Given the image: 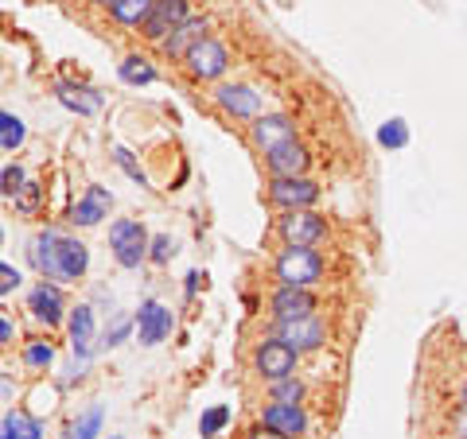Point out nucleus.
<instances>
[{
  "mask_svg": "<svg viewBox=\"0 0 467 439\" xmlns=\"http://www.w3.org/2000/svg\"><path fill=\"white\" fill-rule=\"evenodd\" d=\"M319 276H324V260L312 245H288L281 257H276V281L292 284V288H312Z\"/></svg>",
  "mask_w": 467,
  "mask_h": 439,
  "instance_id": "nucleus-1",
  "label": "nucleus"
},
{
  "mask_svg": "<svg viewBox=\"0 0 467 439\" xmlns=\"http://www.w3.org/2000/svg\"><path fill=\"white\" fill-rule=\"evenodd\" d=\"M187 16H192V12H187V0H156L149 20H144V36L160 43L164 36H171Z\"/></svg>",
  "mask_w": 467,
  "mask_h": 439,
  "instance_id": "nucleus-7",
  "label": "nucleus"
},
{
  "mask_svg": "<svg viewBox=\"0 0 467 439\" xmlns=\"http://www.w3.org/2000/svg\"><path fill=\"white\" fill-rule=\"evenodd\" d=\"M245 439H285V435H276L273 428H257V432H250Z\"/></svg>",
  "mask_w": 467,
  "mask_h": 439,
  "instance_id": "nucleus-37",
  "label": "nucleus"
},
{
  "mask_svg": "<svg viewBox=\"0 0 467 439\" xmlns=\"http://www.w3.org/2000/svg\"><path fill=\"white\" fill-rule=\"evenodd\" d=\"M230 424V408L226 404H214V408H207L202 413V420H199V435H218Z\"/></svg>",
  "mask_w": 467,
  "mask_h": 439,
  "instance_id": "nucleus-28",
  "label": "nucleus"
},
{
  "mask_svg": "<svg viewBox=\"0 0 467 439\" xmlns=\"http://www.w3.org/2000/svg\"><path fill=\"white\" fill-rule=\"evenodd\" d=\"M0 245H5V226H0Z\"/></svg>",
  "mask_w": 467,
  "mask_h": 439,
  "instance_id": "nucleus-40",
  "label": "nucleus"
},
{
  "mask_svg": "<svg viewBox=\"0 0 467 439\" xmlns=\"http://www.w3.org/2000/svg\"><path fill=\"white\" fill-rule=\"evenodd\" d=\"M214 97H218V106H223L226 113H234V117H257V109H261V97L250 90V86H242V82L218 86Z\"/></svg>",
  "mask_w": 467,
  "mask_h": 439,
  "instance_id": "nucleus-15",
  "label": "nucleus"
},
{
  "mask_svg": "<svg viewBox=\"0 0 467 439\" xmlns=\"http://www.w3.org/2000/svg\"><path fill=\"white\" fill-rule=\"evenodd\" d=\"M98 334H94V307L90 303H78L75 311H70V346H75V354L78 362H90L94 354V342Z\"/></svg>",
  "mask_w": 467,
  "mask_h": 439,
  "instance_id": "nucleus-13",
  "label": "nucleus"
},
{
  "mask_svg": "<svg viewBox=\"0 0 467 439\" xmlns=\"http://www.w3.org/2000/svg\"><path fill=\"white\" fill-rule=\"evenodd\" d=\"M58 238H63V233L43 230L39 238L32 241V265H36L39 276H47V281L58 276Z\"/></svg>",
  "mask_w": 467,
  "mask_h": 439,
  "instance_id": "nucleus-20",
  "label": "nucleus"
},
{
  "mask_svg": "<svg viewBox=\"0 0 467 439\" xmlns=\"http://www.w3.org/2000/svg\"><path fill=\"white\" fill-rule=\"evenodd\" d=\"M149 233H144L140 222H133V218H117V222L109 226V249L117 257V265L121 269H140V260L149 257Z\"/></svg>",
  "mask_w": 467,
  "mask_h": 439,
  "instance_id": "nucleus-2",
  "label": "nucleus"
},
{
  "mask_svg": "<svg viewBox=\"0 0 467 439\" xmlns=\"http://www.w3.org/2000/svg\"><path fill=\"white\" fill-rule=\"evenodd\" d=\"M55 97L63 101V106L70 113H78V117H94L101 109V94L90 90V86H75V82H58L55 86Z\"/></svg>",
  "mask_w": 467,
  "mask_h": 439,
  "instance_id": "nucleus-19",
  "label": "nucleus"
},
{
  "mask_svg": "<svg viewBox=\"0 0 467 439\" xmlns=\"http://www.w3.org/2000/svg\"><path fill=\"white\" fill-rule=\"evenodd\" d=\"M0 439H43V424L36 416L20 413V408H12L0 420Z\"/></svg>",
  "mask_w": 467,
  "mask_h": 439,
  "instance_id": "nucleus-22",
  "label": "nucleus"
},
{
  "mask_svg": "<svg viewBox=\"0 0 467 439\" xmlns=\"http://www.w3.org/2000/svg\"><path fill=\"white\" fill-rule=\"evenodd\" d=\"M24 137H27V128H24L20 117H8V113H5V121H0V148H5V152H16L20 144H24Z\"/></svg>",
  "mask_w": 467,
  "mask_h": 439,
  "instance_id": "nucleus-26",
  "label": "nucleus"
},
{
  "mask_svg": "<svg viewBox=\"0 0 467 439\" xmlns=\"http://www.w3.org/2000/svg\"><path fill=\"white\" fill-rule=\"evenodd\" d=\"M254 140L261 144L265 152L281 148V144L296 140V133H292V121L281 113H269V117H254Z\"/></svg>",
  "mask_w": 467,
  "mask_h": 439,
  "instance_id": "nucleus-14",
  "label": "nucleus"
},
{
  "mask_svg": "<svg viewBox=\"0 0 467 439\" xmlns=\"http://www.w3.org/2000/svg\"><path fill=\"white\" fill-rule=\"evenodd\" d=\"M296 370V350H292L285 339H269L257 346V373L265 382H281V377H292Z\"/></svg>",
  "mask_w": 467,
  "mask_h": 439,
  "instance_id": "nucleus-5",
  "label": "nucleus"
},
{
  "mask_svg": "<svg viewBox=\"0 0 467 439\" xmlns=\"http://www.w3.org/2000/svg\"><path fill=\"white\" fill-rule=\"evenodd\" d=\"M463 408H467V385H463Z\"/></svg>",
  "mask_w": 467,
  "mask_h": 439,
  "instance_id": "nucleus-41",
  "label": "nucleus"
},
{
  "mask_svg": "<svg viewBox=\"0 0 467 439\" xmlns=\"http://www.w3.org/2000/svg\"><path fill=\"white\" fill-rule=\"evenodd\" d=\"M202 36H207V20H202V16H187L171 36L160 39V51H164L168 58H187V51H192Z\"/></svg>",
  "mask_w": 467,
  "mask_h": 439,
  "instance_id": "nucleus-12",
  "label": "nucleus"
},
{
  "mask_svg": "<svg viewBox=\"0 0 467 439\" xmlns=\"http://www.w3.org/2000/svg\"><path fill=\"white\" fill-rule=\"evenodd\" d=\"M171 253H175V245H171L168 233H160V238L149 241V260H156V265H168Z\"/></svg>",
  "mask_w": 467,
  "mask_h": 439,
  "instance_id": "nucleus-33",
  "label": "nucleus"
},
{
  "mask_svg": "<svg viewBox=\"0 0 467 439\" xmlns=\"http://www.w3.org/2000/svg\"><path fill=\"white\" fill-rule=\"evenodd\" d=\"M24 362L36 365V370H47V365L55 362V346H51V342H27Z\"/></svg>",
  "mask_w": 467,
  "mask_h": 439,
  "instance_id": "nucleus-31",
  "label": "nucleus"
},
{
  "mask_svg": "<svg viewBox=\"0 0 467 439\" xmlns=\"http://www.w3.org/2000/svg\"><path fill=\"white\" fill-rule=\"evenodd\" d=\"M324 233H327L324 218L312 214V210H288V214L281 218V238H285L288 245H316L319 238H324Z\"/></svg>",
  "mask_w": 467,
  "mask_h": 439,
  "instance_id": "nucleus-6",
  "label": "nucleus"
},
{
  "mask_svg": "<svg viewBox=\"0 0 467 439\" xmlns=\"http://www.w3.org/2000/svg\"><path fill=\"white\" fill-rule=\"evenodd\" d=\"M152 5H156V0H117L109 12H113V20H117V24H125V27H144V20H149Z\"/></svg>",
  "mask_w": 467,
  "mask_h": 439,
  "instance_id": "nucleus-23",
  "label": "nucleus"
},
{
  "mask_svg": "<svg viewBox=\"0 0 467 439\" xmlns=\"http://www.w3.org/2000/svg\"><path fill=\"white\" fill-rule=\"evenodd\" d=\"M261 424L273 428L276 435H285V439H296V435H304V428H308V420H304L300 404H281V401H273L265 413H261Z\"/></svg>",
  "mask_w": 467,
  "mask_h": 439,
  "instance_id": "nucleus-11",
  "label": "nucleus"
},
{
  "mask_svg": "<svg viewBox=\"0 0 467 439\" xmlns=\"http://www.w3.org/2000/svg\"><path fill=\"white\" fill-rule=\"evenodd\" d=\"M460 432H463V439H467V413L460 416Z\"/></svg>",
  "mask_w": 467,
  "mask_h": 439,
  "instance_id": "nucleus-38",
  "label": "nucleus"
},
{
  "mask_svg": "<svg viewBox=\"0 0 467 439\" xmlns=\"http://www.w3.org/2000/svg\"><path fill=\"white\" fill-rule=\"evenodd\" d=\"M300 397H304V385L296 382V373L281 377V382H273V401H281V404H300Z\"/></svg>",
  "mask_w": 467,
  "mask_h": 439,
  "instance_id": "nucleus-29",
  "label": "nucleus"
},
{
  "mask_svg": "<svg viewBox=\"0 0 467 439\" xmlns=\"http://www.w3.org/2000/svg\"><path fill=\"white\" fill-rule=\"evenodd\" d=\"M378 144H386V148H405L409 144V128L401 117H393V121H386L382 128H378Z\"/></svg>",
  "mask_w": 467,
  "mask_h": 439,
  "instance_id": "nucleus-27",
  "label": "nucleus"
},
{
  "mask_svg": "<svg viewBox=\"0 0 467 439\" xmlns=\"http://www.w3.org/2000/svg\"><path fill=\"white\" fill-rule=\"evenodd\" d=\"M27 307H32V315L43 319L47 327H55L58 319H63V291H58L51 281H43L32 288V296H27Z\"/></svg>",
  "mask_w": 467,
  "mask_h": 439,
  "instance_id": "nucleus-17",
  "label": "nucleus"
},
{
  "mask_svg": "<svg viewBox=\"0 0 467 439\" xmlns=\"http://www.w3.org/2000/svg\"><path fill=\"white\" fill-rule=\"evenodd\" d=\"M94 5H106V8H113V5H117V0H94Z\"/></svg>",
  "mask_w": 467,
  "mask_h": 439,
  "instance_id": "nucleus-39",
  "label": "nucleus"
},
{
  "mask_svg": "<svg viewBox=\"0 0 467 439\" xmlns=\"http://www.w3.org/2000/svg\"><path fill=\"white\" fill-rule=\"evenodd\" d=\"M187 66H192V75L195 78H202V82H211V78H218V75H226V66H230V55H226V47L218 39H211V36H202L192 51H187Z\"/></svg>",
  "mask_w": 467,
  "mask_h": 439,
  "instance_id": "nucleus-4",
  "label": "nucleus"
},
{
  "mask_svg": "<svg viewBox=\"0 0 467 439\" xmlns=\"http://www.w3.org/2000/svg\"><path fill=\"white\" fill-rule=\"evenodd\" d=\"M24 276L16 272V265H0V296H12V291L20 288Z\"/></svg>",
  "mask_w": 467,
  "mask_h": 439,
  "instance_id": "nucleus-35",
  "label": "nucleus"
},
{
  "mask_svg": "<svg viewBox=\"0 0 467 439\" xmlns=\"http://www.w3.org/2000/svg\"><path fill=\"white\" fill-rule=\"evenodd\" d=\"M0 121H5V113H0Z\"/></svg>",
  "mask_w": 467,
  "mask_h": 439,
  "instance_id": "nucleus-43",
  "label": "nucleus"
},
{
  "mask_svg": "<svg viewBox=\"0 0 467 439\" xmlns=\"http://www.w3.org/2000/svg\"><path fill=\"white\" fill-rule=\"evenodd\" d=\"M316 311V296L308 288H292V284H281L276 288V296H273V315L281 319H304V315H312Z\"/></svg>",
  "mask_w": 467,
  "mask_h": 439,
  "instance_id": "nucleus-10",
  "label": "nucleus"
},
{
  "mask_svg": "<svg viewBox=\"0 0 467 439\" xmlns=\"http://www.w3.org/2000/svg\"><path fill=\"white\" fill-rule=\"evenodd\" d=\"M117 75H121V82H129V86H152L156 82V66L149 63V58L133 55V58H125V63L117 66Z\"/></svg>",
  "mask_w": 467,
  "mask_h": 439,
  "instance_id": "nucleus-24",
  "label": "nucleus"
},
{
  "mask_svg": "<svg viewBox=\"0 0 467 439\" xmlns=\"http://www.w3.org/2000/svg\"><path fill=\"white\" fill-rule=\"evenodd\" d=\"M113 159H117V168H121V171H125L133 183H140V187L149 183V179H144V171H140V164L133 159V152H129V148H113Z\"/></svg>",
  "mask_w": 467,
  "mask_h": 439,
  "instance_id": "nucleus-32",
  "label": "nucleus"
},
{
  "mask_svg": "<svg viewBox=\"0 0 467 439\" xmlns=\"http://www.w3.org/2000/svg\"><path fill=\"white\" fill-rule=\"evenodd\" d=\"M129 331H133V323H129V319H117V323L101 334V346H117V342H125L129 339Z\"/></svg>",
  "mask_w": 467,
  "mask_h": 439,
  "instance_id": "nucleus-34",
  "label": "nucleus"
},
{
  "mask_svg": "<svg viewBox=\"0 0 467 439\" xmlns=\"http://www.w3.org/2000/svg\"><path fill=\"white\" fill-rule=\"evenodd\" d=\"M27 187V175H24V168L20 164H12V168H5L0 171V191H5L8 199H16L20 191Z\"/></svg>",
  "mask_w": 467,
  "mask_h": 439,
  "instance_id": "nucleus-30",
  "label": "nucleus"
},
{
  "mask_svg": "<svg viewBox=\"0 0 467 439\" xmlns=\"http://www.w3.org/2000/svg\"><path fill=\"white\" fill-rule=\"evenodd\" d=\"M281 339L296 350H319L324 346V323L316 315H304V319H285L281 323Z\"/></svg>",
  "mask_w": 467,
  "mask_h": 439,
  "instance_id": "nucleus-9",
  "label": "nucleus"
},
{
  "mask_svg": "<svg viewBox=\"0 0 467 439\" xmlns=\"http://www.w3.org/2000/svg\"><path fill=\"white\" fill-rule=\"evenodd\" d=\"M90 265V249L78 238H58V276L55 281H78Z\"/></svg>",
  "mask_w": 467,
  "mask_h": 439,
  "instance_id": "nucleus-18",
  "label": "nucleus"
},
{
  "mask_svg": "<svg viewBox=\"0 0 467 439\" xmlns=\"http://www.w3.org/2000/svg\"><path fill=\"white\" fill-rule=\"evenodd\" d=\"M109 207H113V195L106 191V187H90V191L78 199V207L70 210V222L75 226H98L101 218L109 214Z\"/></svg>",
  "mask_w": 467,
  "mask_h": 439,
  "instance_id": "nucleus-16",
  "label": "nucleus"
},
{
  "mask_svg": "<svg viewBox=\"0 0 467 439\" xmlns=\"http://www.w3.org/2000/svg\"><path fill=\"white\" fill-rule=\"evenodd\" d=\"M101 432V404H94V408H86V413L70 424V428L63 432V439H94Z\"/></svg>",
  "mask_w": 467,
  "mask_h": 439,
  "instance_id": "nucleus-25",
  "label": "nucleus"
},
{
  "mask_svg": "<svg viewBox=\"0 0 467 439\" xmlns=\"http://www.w3.org/2000/svg\"><path fill=\"white\" fill-rule=\"evenodd\" d=\"M308 164H312V156L304 152L296 140H288V144H281V148L269 152L273 175H304V171H308Z\"/></svg>",
  "mask_w": 467,
  "mask_h": 439,
  "instance_id": "nucleus-21",
  "label": "nucleus"
},
{
  "mask_svg": "<svg viewBox=\"0 0 467 439\" xmlns=\"http://www.w3.org/2000/svg\"><path fill=\"white\" fill-rule=\"evenodd\" d=\"M137 334H140V346L164 342L171 334V311L160 300H149L140 307V315H137Z\"/></svg>",
  "mask_w": 467,
  "mask_h": 439,
  "instance_id": "nucleus-8",
  "label": "nucleus"
},
{
  "mask_svg": "<svg viewBox=\"0 0 467 439\" xmlns=\"http://www.w3.org/2000/svg\"><path fill=\"white\" fill-rule=\"evenodd\" d=\"M269 199L285 210H312L319 202V187L308 175H276L269 183Z\"/></svg>",
  "mask_w": 467,
  "mask_h": 439,
  "instance_id": "nucleus-3",
  "label": "nucleus"
},
{
  "mask_svg": "<svg viewBox=\"0 0 467 439\" xmlns=\"http://www.w3.org/2000/svg\"><path fill=\"white\" fill-rule=\"evenodd\" d=\"M12 339H16V327H12L8 319H0V346H5V342H12Z\"/></svg>",
  "mask_w": 467,
  "mask_h": 439,
  "instance_id": "nucleus-36",
  "label": "nucleus"
},
{
  "mask_svg": "<svg viewBox=\"0 0 467 439\" xmlns=\"http://www.w3.org/2000/svg\"><path fill=\"white\" fill-rule=\"evenodd\" d=\"M109 439H121V435H109Z\"/></svg>",
  "mask_w": 467,
  "mask_h": 439,
  "instance_id": "nucleus-42",
  "label": "nucleus"
}]
</instances>
